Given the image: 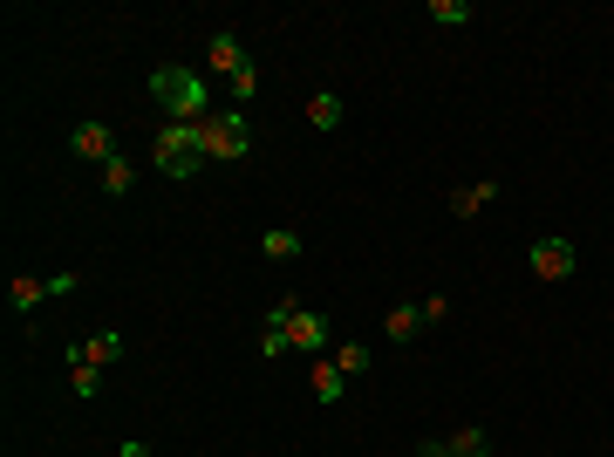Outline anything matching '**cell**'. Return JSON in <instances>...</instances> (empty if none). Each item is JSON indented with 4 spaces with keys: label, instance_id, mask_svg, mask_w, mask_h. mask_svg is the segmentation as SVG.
<instances>
[{
    "label": "cell",
    "instance_id": "obj_17",
    "mask_svg": "<svg viewBox=\"0 0 614 457\" xmlns=\"http://www.w3.org/2000/svg\"><path fill=\"white\" fill-rule=\"evenodd\" d=\"M430 21H444V28H464V21H471V0H430Z\"/></svg>",
    "mask_w": 614,
    "mask_h": 457
},
{
    "label": "cell",
    "instance_id": "obj_3",
    "mask_svg": "<svg viewBox=\"0 0 614 457\" xmlns=\"http://www.w3.org/2000/svg\"><path fill=\"white\" fill-rule=\"evenodd\" d=\"M198 144H205V164H239V157L253 151V123L239 110H219L198 123Z\"/></svg>",
    "mask_w": 614,
    "mask_h": 457
},
{
    "label": "cell",
    "instance_id": "obj_14",
    "mask_svg": "<svg viewBox=\"0 0 614 457\" xmlns=\"http://www.w3.org/2000/svg\"><path fill=\"white\" fill-rule=\"evenodd\" d=\"M307 123H314V130H335V123H342V96H328V89L307 96Z\"/></svg>",
    "mask_w": 614,
    "mask_h": 457
},
{
    "label": "cell",
    "instance_id": "obj_4",
    "mask_svg": "<svg viewBox=\"0 0 614 457\" xmlns=\"http://www.w3.org/2000/svg\"><path fill=\"white\" fill-rule=\"evenodd\" d=\"M205 62H212V69L232 82V103H253L260 76H253V55H246V48H239L232 35H212V41H205Z\"/></svg>",
    "mask_w": 614,
    "mask_h": 457
},
{
    "label": "cell",
    "instance_id": "obj_21",
    "mask_svg": "<svg viewBox=\"0 0 614 457\" xmlns=\"http://www.w3.org/2000/svg\"><path fill=\"white\" fill-rule=\"evenodd\" d=\"M444 314H451V301H444V294H430V301H423V328H437Z\"/></svg>",
    "mask_w": 614,
    "mask_h": 457
},
{
    "label": "cell",
    "instance_id": "obj_6",
    "mask_svg": "<svg viewBox=\"0 0 614 457\" xmlns=\"http://www.w3.org/2000/svg\"><path fill=\"white\" fill-rule=\"evenodd\" d=\"M533 273L539 280H574V267H580V253H574V239H533Z\"/></svg>",
    "mask_w": 614,
    "mask_h": 457
},
{
    "label": "cell",
    "instance_id": "obj_11",
    "mask_svg": "<svg viewBox=\"0 0 614 457\" xmlns=\"http://www.w3.org/2000/svg\"><path fill=\"white\" fill-rule=\"evenodd\" d=\"M41 301H48V280H28V273H21V280L7 287V307H14V314H35Z\"/></svg>",
    "mask_w": 614,
    "mask_h": 457
},
{
    "label": "cell",
    "instance_id": "obj_2",
    "mask_svg": "<svg viewBox=\"0 0 614 457\" xmlns=\"http://www.w3.org/2000/svg\"><path fill=\"white\" fill-rule=\"evenodd\" d=\"M151 164L164 171V178H198V164H205V144H198V123H164L151 144Z\"/></svg>",
    "mask_w": 614,
    "mask_h": 457
},
{
    "label": "cell",
    "instance_id": "obj_5",
    "mask_svg": "<svg viewBox=\"0 0 614 457\" xmlns=\"http://www.w3.org/2000/svg\"><path fill=\"white\" fill-rule=\"evenodd\" d=\"M267 328H280V335H287V348H328V314H314V307L280 301V307L267 314Z\"/></svg>",
    "mask_w": 614,
    "mask_h": 457
},
{
    "label": "cell",
    "instance_id": "obj_8",
    "mask_svg": "<svg viewBox=\"0 0 614 457\" xmlns=\"http://www.w3.org/2000/svg\"><path fill=\"white\" fill-rule=\"evenodd\" d=\"M499 198V178H478V185H458L451 191V219H478L485 205Z\"/></svg>",
    "mask_w": 614,
    "mask_h": 457
},
{
    "label": "cell",
    "instance_id": "obj_18",
    "mask_svg": "<svg viewBox=\"0 0 614 457\" xmlns=\"http://www.w3.org/2000/svg\"><path fill=\"white\" fill-rule=\"evenodd\" d=\"M103 191H110V198L130 191V157H110V164H103Z\"/></svg>",
    "mask_w": 614,
    "mask_h": 457
},
{
    "label": "cell",
    "instance_id": "obj_12",
    "mask_svg": "<svg viewBox=\"0 0 614 457\" xmlns=\"http://www.w3.org/2000/svg\"><path fill=\"white\" fill-rule=\"evenodd\" d=\"M260 253H267V260H301V232H287V226L260 232Z\"/></svg>",
    "mask_w": 614,
    "mask_h": 457
},
{
    "label": "cell",
    "instance_id": "obj_23",
    "mask_svg": "<svg viewBox=\"0 0 614 457\" xmlns=\"http://www.w3.org/2000/svg\"><path fill=\"white\" fill-rule=\"evenodd\" d=\"M116 457H151V451H144V444H123V451H116Z\"/></svg>",
    "mask_w": 614,
    "mask_h": 457
},
{
    "label": "cell",
    "instance_id": "obj_15",
    "mask_svg": "<svg viewBox=\"0 0 614 457\" xmlns=\"http://www.w3.org/2000/svg\"><path fill=\"white\" fill-rule=\"evenodd\" d=\"M383 328H389V342H410V335L423 328V307H389V321H383Z\"/></svg>",
    "mask_w": 614,
    "mask_h": 457
},
{
    "label": "cell",
    "instance_id": "obj_1",
    "mask_svg": "<svg viewBox=\"0 0 614 457\" xmlns=\"http://www.w3.org/2000/svg\"><path fill=\"white\" fill-rule=\"evenodd\" d=\"M151 103L171 123H205V116H219L212 110V82L192 76L185 62H164V69H151Z\"/></svg>",
    "mask_w": 614,
    "mask_h": 457
},
{
    "label": "cell",
    "instance_id": "obj_9",
    "mask_svg": "<svg viewBox=\"0 0 614 457\" xmlns=\"http://www.w3.org/2000/svg\"><path fill=\"white\" fill-rule=\"evenodd\" d=\"M76 157H89V164H110V157H116L110 123H76Z\"/></svg>",
    "mask_w": 614,
    "mask_h": 457
},
{
    "label": "cell",
    "instance_id": "obj_16",
    "mask_svg": "<svg viewBox=\"0 0 614 457\" xmlns=\"http://www.w3.org/2000/svg\"><path fill=\"white\" fill-rule=\"evenodd\" d=\"M369 362H376V355H369L362 342H342V348H335V369H342V376H362Z\"/></svg>",
    "mask_w": 614,
    "mask_h": 457
},
{
    "label": "cell",
    "instance_id": "obj_19",
    "mask_svg": "<svg viewBox=\"0 0 614 457\" xmlns=\"http://www.w3.org/2000/svg\"><path fill=\"white\" fill-rule=\"evenodd\" d=\"M69 389H76V396H96V389H103V369H89V362H69Z\"/></svg>",
    "mask_w": 614,
    "mask_h": 457
},
{
    "label": "cell",
    "instance_id": "obj_10",
    "mask_svg": "<svg viewBox=\"0 0 614 457\" xmlns=\"http://www.w3.org/2000/svg\"><path fill=\"white\" fill-rule=\"evenodd\" d=\"M307 389H314V403H342V369H335V362H314V369H307Z\"/></svg>",
    "mask_w": 614,
    "mask_h": 457
},
{
    "label": "cell",
    "instance_id": "obj_7",
    "mask_svg": "<svg viewBox=\"0 0 614 457\" xmlns=\"http://www.w3.org/2000/svg\"><path fill=\"white\" fill-rule=\"evenodd\" d=\"M116 355H123V335H116V328H96L82 348H69V362H89V369H110Z\"/></svg>",
    "mask_w": 614,
    "mask_h": 457
},
{
    "label": "cell",
    "instance_id": "obj_13",
    "mask_svg": "<svg viewBox=\"0 0 614 457\" xmlns=\"http://www.w3.org/2000/svg\"><path fill=\"white\" fill-rule=\"evenodd\" d=\"M444 444H451V457H485V451H492V437H485L478 423H464V430H451Z\"/></svg>",
    "mask_w": 614,
    "mask_h": 457
},
{
    "label": "cell",
    "instance_id": "obj_20",
    "mask_svg": "<svg viewBox=\"0 0 614 457\" xmlns=\"http://www.w3.org/2000/svg\"><path fill=\"white\" fill-rule=\"evenodd\" d=\"M260 355H267V362H273V355H287V335H280V328H260Z\"/></svg>",
    "mask_w": 614,
    "mask_h": 457
},
{
    "label": "cell",
    "instance_id": "obj_22",
    "mask_svg": "<svg viewBox=\"0 0 614 457\" xmlns=\"http://www.w3.org/2000/svg\"><path fill=\"white\" fill-rule=\"evenodd\" d=\"M417 457H451V444H444V437H430V444H417Z\"/></svg>",
    "mask_w": 614,
    "mask_h": 457
}]
</instances>
